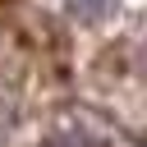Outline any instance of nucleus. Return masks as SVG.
I'll use <instances>...</instances> for the list:
<instances>
[{
	"label": "nucleus",
	"instance_id": "obj_1",
	"mask_svg": "<svg viewBox=\"0 0 147 147\" xmlns=\"http://www.w3.org/2000/svg\"><path fill=\"white\" fill-rule=\"evenodd\" d=\"M110 9H115V0H69V14L83 23H101V18H110Z\"/></svg>",
	"mask_w": 147,
	"mask_h": 147
}]
</instances>
